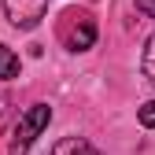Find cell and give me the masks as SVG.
Returning <instances> with one entry per match:
<instances>
[{
    "label": "cell",
    "instance_id": "277c9868",
    "mask_svg": "<svg viewBox=\"0 0 155 155\" xmlns=\"http://www.w3.org/2000/svg\"><path fill=\"white\" fill-rule=\"evenodd\" d=\"M52 155H104L96 144H89L85 137H63L59 144L52 148Z\"/></svg>",
    "mask_w": 155,
    "mask_h": 155
},
{
    "label": "cell",
    "instance_id": "6da1fadb",
    "mask_svg": "<svg viewBox=\"0 0 155 155\" xmlns=\"http://www.w3.org/2000/svg\"><path fill=\"white\" fill-rule=\"evenodd\" d=\"M52 122V107L48 104H33L18 114V126H15V137H11V155H22L33 148V140L41 137Z\"/></svg>",
    "mask_w": 155,
    "mask_h": 155
},
{
    "label": "cell",
    "instance_id": "52a82bcc",
    "mask_svg": "<svg viewBox=\"0 0 155 155\" xmlns=\"http://www.w3.org/2000/svg\"><path fill=\"white\" fill-rule=\"evenodd\" d=\"M137 118H140V126H144V129H155V100L140 104V111H137Z\"/></svg>",
    "mask_w": 155,
    "mask_h": 155
},
{
    "label": "cell",
    "instance_id": "7a4b0ae2",
    "mask_svg": "<svg viewBox=\"0 0 155 155\" xmlns=\"http://www.w3.org/2000/svg\"><path fill=\"white\" fill-rule=\"evenodd\" d=\"M59 41L70 52H85L96 45V22L89 11H63L59 18Z\"/></svg>",
    "mask_w": 155,
    "mask_h": 155
},
{
    "label": "cell",
    "instance_id": "ba28073f",
    "mask_svg": "<svg viewBox=\"0 0 155 155\" xmlns=\"http://www.w3.org/2000/svg\"><path fill=\"white\" fill-rule=\"evenodd\" d=\"M137 11L148 15V18H155V0H137Z\"/></svg>",
    "mask_w": 155,
    "mask_h": 155
},
{
    "label": "cell",
    "instance_id": "8992f818",
    "mask_svg": "<svg viewBox=\"0 0 155 155\" xmlns=\"http://www.w3.org/2000/svg\"><path fill=\"white\" fill-rule=\"evenodd\" d=\"M140 70H144V78L155 85V33L144 41V55H140Z\"/></svg>",
    "mask_w": 155,
    "mask_h": 155
},
{
    "label": "cell",
    "instance_id": "3957f363",
    "mask_svg": "<svg viewBox=\"0 0 155 155\" xmlns=\"http://www.w3.org/2000/svg\"><path fill=\"white\" fill-rule=\"evenodd\" d=\"M45 11H48V0H4L8 22L18 26V30H33L45 18Z\"/></svg>",
    "mask_w": 155,
    "mask_h": 155
},
{
    "label": "cell",
    "instance_id": "5b68a950",
    "mask_svg": "<svg viewBox=\"0 0 155 155\" xmlns=\"http://www.w3.org/2000/svg\"><path fill=\"white\" fill-rule=\"evenodd\" d=\"M0 78H4V81L18 78V55H15L8 45H0Z\"/></svg>",
    "mask_w": 155,
    "mask_h": 155
},
{
    "label": "cell",
    "instance_id": "9c48e42d",
    "mask_svg": "<svg viewBox=\"0 0 155 155\" xmlns=\"http://www.w3.org/2000/svg\"><path fill=\"white\" fill-rule=\"evenodd\" d=\"M4 118H8V96H0V126H4Z\"/></svg>",
    "mask_w": 155,
    "mask_h": 155
}]
</instances>
